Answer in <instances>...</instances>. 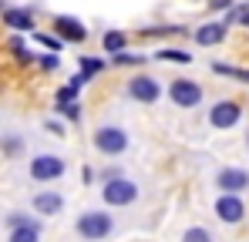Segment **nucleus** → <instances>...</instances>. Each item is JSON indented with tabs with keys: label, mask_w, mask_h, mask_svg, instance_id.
Here are the masks:
<instances>
[{
	"label": "nucleus",
	"mask_w": 249,
	"mask_h": 242,
	"mask_svg": "<svg viewBox=\"0 0 249 242\" xmlns=\"http://www.w3.org/2000/svg\"><path fill=\"white\" fill-rule=\"evenodd\" d=\"M91 141H94V148H98L101 155H108V158L128 152V131L118 128V124H101V128H94Z\"/></svg>",
	"instance_id": "1"
},
{
	"label": "nucleus",
	"mask_w": 249,
	"mask_h": 242,
	"mask_svg": "<svg viewBox=\"0 0 249 242\" xmlns=\"http://www.w3.org/2000/svg\"><path fill=\"white\" fill-rule=\"evenodd\" d=\"M74 229H78V236L88 242H101L111 236V229H115V222H111V215L108 212H84L81 219L74 222Z\"/></svg>",
	"instance_id": "2"
},
{
	"label": "nucleus",
	"mask_w": 249,
	"mask_h": 242,
	"mask_svg": "<svg viewBox=\"0 0 249 242\" xmlns=\"http://www.w3.org/2000/svg\"><path fill=\"white\" fill-rule=\"evenodd\" d=\"M101 199L108 202L111 208H124V205L138 202V185H135L131 178H124V175H115V178H108V182H105Z\"/></svg>",
	"instance_id": "3"
},
{
	"label": "nucleus",
	"mask_w": 249,
	"mask_h": 242,
	"mask_svg": "<svg viewBox=\"0 0 249 242\" xmlns=\"http://www.w3.org/2000/svg\"><path fill=\"white\" fill-rule=\"evenodd\" d=\"M68 172V161L61 158V155H34L31 158V178L34 182H57L61 175Z\"/></svg>",
	"instance_id": "4"
},
{
	"label": "nucleus",
	"mask_w": 249,
	"mask_h": 242,
	"mask_svg": "<svg viewBox=\"0 0 249 242\" xmlns=\"http://www.w3.org/2000/svg\"><path fill=\"white\" fill-rule=\"evenodd\" d=\"M128 98H135L138 104H155L159 98H162V84L159 78H152V74H135V78L128 81Z\"/></svg>",
	"instance_id": "5"
},
{
	"label": "nucleus",
	"mask_w": 249,
	"mask_h": 242,
	"mask_svg": "<svg viewBox=\"0 0 249 242\" xmlns=\"http://www.w3.org/2000/svg\"><path fill=\"white\" fill-rule=\"evenodd\" d=\"M168 98H172V104H178V108H196V104L202 101V87H199L196 81H189V78H172Z\"/></svg>",
	"instance_id": "6"
},
{
	"label": "nucleus",
	"mask_w": 249,
	"mask_h": 242,
	"mask_svg": "<svg viewBox=\"0 0 249 242\" xmlns=\"http://www.w3.org/2000/svg\"><path fill=\"white\" fill-rule=\"evenodd\" d=\"M243 118V108H239V101H215L212 104V111H209V124L212 128H236Z\"/></svg>",
	"instance_id": "7"
},
{
	"label": "nucleus",
	"mask_w": 249,
	"mask_h": 242,
	"mask_svg": "<svg viewBox=\"0 0 249 242\" xmlns=\"http://www.w3.org/2000/svg\"><path fill=\"white\" fill-rule=\"evenodd\" d=\"M54 31H57V37L64 44H84L88 40V27L78 17H71V14H57L54 17Z\"/></svg>",
	"instance_id": "8"
},
{
	"label": "nucleus",
	"mask_w": 249,
	"mask_h": 242,
	"mask_svg": "<svg viewBox=\"0 0 249 242\" xmlns=\"http://www.w3.org/2000/svg\"><path fill=\"white\" fill-rule=\"evenodd\" d=\"M215 215L222 219V222H229V225H236V222H243V215H246V205L239 195H229V192H222L219 199H215Z\"/></svg>",
	"instance_id": "9"
},
{
	"label": "nucleus",
	"mask_w": 249,
	"mask_h": 242,
	"mask_svg": "<svg viewBox=\"0 0 249 242\" xmlns=\"http://www.w3.org/2000/svg\"><path fill=\"white\" fill-rule=\"evenodd\" d=\"M226 34H229V24L226 20H209V24H202V27H196V44L199 47H215V44H222L226 40Z\"/></svg>",
	"instance_id": "10"
},
{
	"label": "nucleus",
	"mask_w": 249,
	"mask_h": 242,
	"mask_svg": "<svg viewBox=\"0 0 249 242\" xmlns=\"http://www.w3.org/2000/svg\"><path fill=\"white\" fill-rule=\"evenodd\" d=\"M215 185L222 192H229V195H239L243 189H249V172H243V168H222L215 175Z\"/></svg>",
	"instance_id": "11"
},
{
	"label": "nucleus",
	"mask_w": 249,
	"mask_h": 242,
	"mask_svg": "<svg viewBox=\"0 0 249 242\" xmlns=\"http://www.w3.org/2000/svg\"><path fill=\"white\" fill-rule=\"evenodd\" d=\"M0 17H3V27L10 31H34V10L27 7H3Z\"/></svg>",
	"instance_id": "12"
},
{
	"label": "nucleus",
	"mask_w": 249,
	"mask_h": 242,
	"mask_svg": "<svg viewBox=\"0 0 249 242\" xmlns=\"http://www.w3.org/2000/svg\"><path fill=\"white\" fill-rule=\"evenodd\" d=\"M61 208H64V199H61L54 189H44V192L34 195V212H37V215H57Z\"/></svg>",
	"instance_id": "13"
},
{
	"label": "nucleus",
	"mask_w": 249,
	"mask_h": 242,
	"mask_svg": "<svg viewBox=\"0 0 249 242\" xmlns=\"http://www.w3.org/2000/svg\"><path fill=\"white\" fill-rule=\"evenodd\" d=\"M7 242H41V222H37V219H31L27 225H17V229H10Z\"/></svg>",
	"instance_id": "14"
},
{
	"label": "nucleus",
	"mask_w": 249,
	"mask_h": 242,
	"mask_svg": "<svg viewBox=\"0 0 249 242\" xmlns=\"http://www.w3.org/2000/svg\"><path fill=\"white\" fill-rule=\"evenodd\" d=\"M101 47H105V54H118L128 47V34L124 31H108L105 37H101Z\"/></svg>",
	"instance_id": "15"
},
{
	"label": "nucleus",
	"mask_w": 249,
	"mask_h": 242,
	"mask_svg": "<svg viewBox=\"0 0 249 242\" xmlns=\"http://www.w3.org/2000/svg\"><path fill=\"white\" fill-rule=\"evenodd\" d=\"M155 57H159V61H168V64H192V54L182 51V47H162Z\"/></svg>",
	"instance_id": "16"
},
{
	"label": "nucleus",
	"mask_w": 249,
	"mask_h": 242,
	"mask_svg": "<svg viewBox=\"0 0 249 242\" xmlns=\"http://www.w3.org/2000/svg\"><path fill=\"white\" fill-rule=\"evenodd\" d=\"M0 148H3L7 158H17V155L24 152V138H20V135H3V138H0Z\"/></svg>",
	"instance_id": "17"
},
{
	"label": "nucleus",
	"mask_w": 249,
	"mask_h": 242,
	"mask_svg": "<svg viewBox=\"0 0 249 242\" xmlns=\"http://www.w3.org/2000/svg\"><path fill=\"white\" fill-rule=\"evenodd\" d=\"M142 37H172V34H185V27L178 24H165V27H142Z\"/></svg>",
	"instance_id": "18"
},
{
	"label": "nucleus",
	"mask_w": 249,
	"mask_h": 242,
	"mask_svg": "<svg viewBox=\"0 0 249 242\" xmlns=\"http://www.w3.org/2000/svg\"><path fill=\"white\" fill-rule=\"evenodd\" d=\"M111 64H118V68H131V64H145V54H128V51H118V54H111Z\"/></svg>",
	"instance_id": "19"
},
{
	"label": "nucleus",
	"mask_w": 249,
	"mask_h": 242,
	"mask_svg": "<svg viewBox=\"0 0 249 242\" xmlns=\"http://www.w3.org/2000/svg\"><path fill=\"white\" fill-rule=\"evenodd\" d=\"M226 24H243V27H249V3L226 10Z\"/></svg>",
	"instance_id": "20"
},
{
	"label": "nucleus",
	"mask_w": 249,
	"mask_h": 242,
	"mask_svg": "<svg viewBox=\"0 0 249 242\" xmlns=\"http://www.w3.org/2000/svg\"><path fill=\"white\" fill-rule=\"evenodd\" d=\"M101 71H105V64H101L98 57H81V71H78V74H84V78L91 81L94 74H101Z\"/></svg>",
	"instance_id": "21"
},
{
	"label": "nucleus",
	"mask_w": 249,
	"mask_h": 242,
	"mask_svg": "<svg viewBox=\"0 0 249 242\" xmlns=\"http://www.w3.org/2000/svg\"><path fill=\"white\" fill-rule=\"evenodd\" d=\"M212 71H215V74H226V78H239V81L249 84V71H243V68H229V64H219V61H215Z\"/></svg>",
	"instance_id": "22"
},
{
	"label": "nucleus",
	"mask_w": 249,
	"mask_h": 242,
	"mask_svg": "<svg viewBox=\"0 0 249 242\" xmlns=\"http://www.w3.org/2000/svg\"><path fill=\"white\" fill-rule=\"evenodd\" d=\"M182 242H212V232L202 229V225H192V229H185Z\"/></svg>",
	"instance_id": "23"
},
{
	"label": "nucleus",
	"mask_w": 249,
	"mask_h": 242,
	"mask_svg": "<svg viewBox=\"0 0 249 242\" xmlns=\"http://www.w3.org/2000/svg\"><path fill=\"white\" fill-rule=\"evenodd\" d=\"M34 40H37L41 47H47L51 54H61V47H64V40H61V37H51V34H34Z\"/></svg>",
	"instance_id": "24"
},
{
	"label": "nucleus",
	"mask_w": 249,
	"mask_h": 242,
	"mask_svg": "<svg viewBox=\"0 0 249 242\" xmlns=\"http://www.w3.org/2000/svg\"><path fill=\"white\" fill-rule=\"evenodd\" d=\"M68 101H78V87H74V84H64V87H57V98H54V104H68Z\"/></svg>",
	"instance_id": "25"
},
{
	"label": "nucleus",
	"mask_w": 249,
	"mask_h": 242,
	"mask_svg": "<svg viewBox=\"0 0 249 242\" xmlns=\"http://www.w3.org/2000/svg\"><path fill=\"white\" fill-rule=\"evenodd\" d=\"M57 111L64 115L68 121H81V104L78 101H68V104H57Z\"/></svg>",
	"instance_id": "26"
},
{
	"label": "nucleus",
	"mask_w": 249,
	"mask_h": 242,
	"mask_svg": "<svg viewBox=\"0 0 249 242\" xmlns=\"http://www.w3.org/2000/svg\"><path fill=\"white\" fill-rule=\"evenodd\" d=\"M34 61L41 64L44 71H57V64H61V57H57V54H37Z\"/></svg>",
	"instance_id": "27"
},
{
	"label": "nucleus",
	"mask_w": 249,
	"mask_h": 242,
	"mask_svg": "<svg viewBox=\"0 0 249 242\" xmlns=\"http://www.w3.org/2000/svg\"><path fill=\"white\" fill-rule=\"evenodd\" d=\"M27 222H31V219H27L24 212H10V215H7V225H10V229H17V225H27Z\"/></svg>",
	"instance_id": "28"
},
{
	"label": "nucleus",
	"mask_w": 249,
	"mask_h": 242,
	"mask_svg": "<svg viewBox=\"0 0 249 242\" xmlns=\"http://www.w3.org/2000/svg\"><path fill=\"white\" fill-rule=\"evenodd\" d=\"M212 10H232V0H209Z\"/></svg>",
	"instance_id": "29"
},
{
	"label": "nucleus",
	"mask_w": 249,
	"mask_h": 242,
	"mask_svg": "<svg viewBox=\"0 0 249 242\" xmlns=\"http://www.w3.org/2000/svg\"><path fill=\"white\" fill-rule=\"evenodd\" d=\"M10 51H17V54H24L27 47H24V40H20V37H10Z\"/></svg>",
	"instance_id": "30"
},
{
	"label": "nucleus",
	"mask_w": 249,
	"mask_h": 242,
	"mask_svg": "<svg viewBox=\"0 0 249 242\" xmlns=\"http://www.w3.org/2000/svg\"><path fill=\"white\" fill-rule=\"evenodd\" d=\"M44 128H47V131H54V135H64V128H61L57 121H44Z\"/></svg>",
	"instance_id": "31"
},
{
	"label": "nucleus",
	"mask_w": 249,
	"mask_h": 242,
	"mask_svg": "<svg viewBox=\"0 0 249 242\" xmlns=\"http://www.w3.org/2000/svg\"><path fill=\"white\" fill-rule=\"evenodd\" d=\"M0 10H3V0H0Z\"/></svg>",
	"instance_id": "32"
},
{
	"label": "nucleus",
	"mask_w": 249,
	"mask_h": 242,
	"mask_svg": "<svg viewBox=\"0 0 249 242\" xmlns=\"http://www.w3.org/2000/svg\"><path fill=\"white\" fill-rule=\"evenodd\" d=\"M246 141H249V135H246Z\"/></svg>",
	"instance_id": "33"
}]
</instances>
